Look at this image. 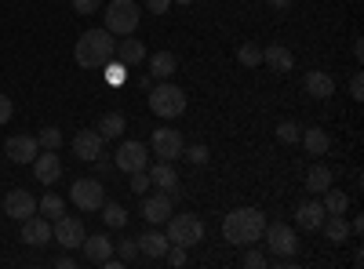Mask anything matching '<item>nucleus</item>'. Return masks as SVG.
Segmentation results:
<instances>
[{"instance_id":"nucleus-21","label":"nucleus","mask_w":364,"mask_h":269,"mask_svg":"<svg viewBox=\"0 0 364 269\" xmlns=\"http://www.w3.org/2000/svg\"><path fill=\"white\" fill-rule=\"evenodd\" d=\"M146 58H149V77H154V80H171L178 73V58L171 51H154Z\"/></svg>"},{"instance_id":"nucleus-35","label":"nucleus","mask_w":364,"mask_h":269,"mask_svg":"<svg viewBox=\"0 0 364 269\" xmlns=\"http://www.w3.org/2000/svg\"><path fill=\"white\" fill-rule=\"evenodd\" d=\"M113 251H117V258H120V262H135V255H139V241L124 236V241H117V244H113Z\"/></svg>"},{"instance_id":"nucleus-8","label":"nucleus","mask_w":364,"mask_h":269,"mask_svg":"<svg viewBox=\"0 0 364 269\" xmlns=\"http://www.w3.org/2000/svg\"><path fill=\"white\" fill-rule=\"evenodd\" d=\"M70 200L80 207V212H99V207L106 204V190L99 178H77L73 190H70Z\"/></svg>"},{"instance_id":"nucleus-25","label":"nucleus","mask_w":364,"mask_h":269,"mask_svg":"<svg viewBox=\"0 0 364 269\" xmlns=\"http://www.w3.org/2000/svg\"><path fill=\"white\" fill-rule=\"evenodd\" d=\"M299 142L310 149V157H324L328 149H331V135H328L324 128H302Z\"/></svg>"},{"instance_id":"nucleus-27","label":"nucleus","mask_w":364,"mask_h":269,"mask_svg":"<svg viewBox=\"0 0 364 269\" xmlns=\"http://www.w3.org/2000/svg\"><path fill=\"white\" fill-rule=\"evenodd\" d=\"M321 197H324L321 204H324V212H328V215H346V207H350V197H346L343 190H331V186H328V190H324Z\"/></svg>"},{"instance_id":"nucleus-22","label":"nucleus","mask_w":364,"mask_h":269,"mask_svg":"<svg viewBox=\"0 0 364 269\" xmlns=\"http://www.w3.org/2000/svg\"><path fill=\"white\" fill-rule=\"evenodd\" d=\"M84 258L87 262H95V265H102L109 255H113V241H109V236L106 233H95V236H84Z\"/></svg>"},{"instance_id":"nucleus-16","label":"nucleus","mask_w":364,"mask_h":269,"mask_svg":"<svg viewBox=\"0 0 364 269\" xmlns=\"http://www.w3.org/2000/svg\"><path fill=\"white\" fill-rule=\"evenodd\" d=\"M146 55H149L146 44L135 40L132 33H128L124 40H117V44H113V58H117V62H124L128 70H132V66H142V62H146Z\"/></svg>"},{"instance_id":"nucleus-13","label":"nucleus","mask_w":364,"mask_h":269,"mask_svg":"<svg viewBox=\"0 0 364 269\" xmlns=\"http://www.w3.org/2000/svg\"><path fill=\"white\" fill-rule=\"evenodd\" d=\"M0 212H4L8 219H29V215H37V200L29 197L26 190H11L8 197H4V204H0Z\"/></svg>"},{"instance_id":"nucleus-3","label":"nucleus","mask_w":364,"mask_h":269,"mask_svg":"<svg viewBox=\"0 0 364 269\" xmlns=\"http://www.w3.org/2000/svg\"><path fill=\"white\" fill-rule=\"evenodd\" d=\"M149 109H154L157 116H164V121H175V116L186 113V92H182L178 84H154L149 87Z\"/></svg>"},{"instance_id":"nucleus-41","label":"nucleus","mask_w":364,"mask_h":269,"mask_svg":"<svg viewBox=\"0 0 364 269\" xmlns=\"http://www.w3.org/2000/svg\"><path fill=\"white\" fill-rule=\"evenodd\" d=\"M171 265H186V248H178V244H171L168 248V255H164Z\"/></svg>"},{"instance_id":"nucleus-28","label":"nucleus","mask_w":364,"mask_h":269,"mask_svg":"<svg viewBox=\"0 0 364 269\" xmlns=\"http://www.w3.org/2000/svg\"><path fill=\"white\" fill-rule=\"evenodd\" d=\"M124 128H128L124 113H106L102 121H99V135L102 138H120V135H124Z\"/></svg>"},{"instance_id":"nucleus-10","label":"nucleus","mask_w":364,"mask_h":269,"mask_svg":"<svg viewBox=\"0 0 364 269\" xmlns=\"http://www.w3.org/2000/svg\"><path fill=\"white\" fill-rule=\"evenodd\" d=\"M113 164H117L120 171H128V175H132V171H146V164H149V146H142V142H120Z\"/></svg>"},{"instance_id":"nucleus-15","label":"nucleus","mask_w":364,"mask_h":269,"mask_svg":"<svg viewBox=\"0 0 364 269\" xmlns=\"http://www.w3.org/2000/svg\"><path fill=\"white\" fill-rule=\"evenodd\" d=\"M102 135L99 131H91V128H84V131H77V138H73V153H77V160H91L95 164L99 157H102Z\"/></svg>"},{"instance_id":"nucleus-43","label":"nucleus","mask_w":364,"mask_h":269,"mask_svg":"<svg viewBox=\"0 0 364 269\" xmlns=\"http://www.w3.org/2000/svg\"><path fill=\"white\" fill-rule=\"evenodd\" d=\"M11 113H15L11 99H8V95H0V124H8V121H11Z\"/></svg>"},{"instance_id":"nucleus-2","label":"nucleus","mask_w":364,"mask_h":269,"mask_svg":"<svg viewBox=\"0 0 364 269\" xmlns=\"http://www.w3.org/2000/svg\"><path fill=\"white\" fill-rule=\"evenodd\" d=\"M113 33L109 29H87V33H80L77 48H73V58L80 70H102L106 62H113V44L109 40Z\"/></svg>"},{"instance_id":"nucleus-19","label":"nucleus","mask_w":364,"mask_h":269,"mask_svg":"<svg viewBox=\"0 0 364 269\" xmlns=\"http://www.w3.org/2000/svg\"><path fill=\"white\" fill-rule=\"evenodd\" d=\"M324 215H328V212H324V204H321V200H306V204H299V207H295V226L314 233V229H321Z\"/></svg>"},{"instance_id":"nucleus-29","label":"nucleus","mask_w":364,"mask_h":269,"mask_svg":"<svg viewBox=\"0 0 364 269\" xmlns=\"http://www.w3.org/2000/svg\"><path fill=\"white\" fill-rule=\"evenodd\" d=\"M328 186H331V168L314 164V168L306 171V190H310V193H324Z\"/></svg>"},{"instance_id":"nucleus-5","label":"nucleus","mask_w":364,"mask_h":269,"mask_svg":"<svg viewBox=\"0 0 364 269\" xmlns=\"http://www.w3.org/2000/svg\"><path fill=\"white\" fill-rule=\"evenodd\" d=\"M139 4L135 0H109V8H106V29L113 37H128L139 29Z\"/></svg>"},{"instance_id":"nucleus-39","label":"nucleus","mask_w":364,"mask_h":269,"mask_svg":"<svg viewBox=\"0 0 364 269\" xmlns=\"http://www.w3.org/2000/svg\"><path fill=\"white\" fill-rule=\"evenodd\" d=\"M73 11H80V15H95V11H102V0H73Z\"/></svg>"},{"instance_id":"nucleus-14","label":"nucleus","mask_w":364,"mask_h":269,"mask_svg":"<svg viewBox=\"0 0 364 269\" xmlns=\"http://www.w3.org/2000/svg\"><path fill=\"white\" fill-rule=\"evenodd\" d=\"M22 244H29V248H48V244H51V222L41 219V215L22 219Z\"/></svg>"},{"instance_id":"nucleus-6","label":"nucleus","mask_w":364,"mask_h":269,"mask_svg":"<svg viewBox=\"0 0 364 269\" xmlns=\"http://www.w3.org/2000/svg\"><path fill=\"white\" fill-rule=\"evenodd\" d=\"M168 241L178 244V248H186V251L197 248L204 241V222L197 215H175L171 212V219H168Z\"/></svg>"},{"instance_id":"nucleus-1","label":"nucleus","mask_w":364,"mask_h":269,"mask_svg":"<svg viewBox=\"0 0 364 269\" xmlns=\"http://www.w3.org/2000/svg\"><path fill=\"white\" fill-rule=\"evenodd\" d=\"M266 229V212L259 207H233L223 219V236L230 244H259Z\"/></svg>"},{"instance_id":"nucleus-26","label":"nucleus","mask_w":364,"mask_h":269,"mask_svg":"<svg viewBox=\"0 0 364 269\" xmlns=\"http://www.w3.org/2000/svg\"><path fill=\"white\" fill-rule=\"evenodd\" d=\"M321 233L328 236V244H346L350 241V222L343 219V215H324V222H321Z\"/></svg>"},{"instance_id":"nucleus-18","label":"nucleus","mask_w":364,"mask_h":269,"mask_svg":"<svg viewBox=\"0 0 364 269\" xmlns=\"http://www.w3.org/2000/svg\"><path fill=\"white\" fill-rule=\"evenodd\" d=\"M168 215H171V197L168 193H157V197H146L142 200V219L149 226H164Z\"/></svg>"},{"instance_id":"nucleus-37","label":"nucleus","mask_w":364,"mask_h":269,"mask_svg":"<svg viewBox=\"0 0 364 269\" xmlns=\"http://www.w3.org/2000/svg\"><path fill=\"white\" fill-rule=\"evenodd\" d=\"M106 66H109V62H106ZM106 80H109L113 87H120V84L128 80V66H124V62H117V58H113V66L106 70Z\"/></svg>"},{"instance_id":"nucleus-32","label":"nucleus","mask_w":364,"mask_h":269,"mask_svg":"<svg viewBox=\"0 0 364 269\" xmlns=\"http://www.w3.org/2000/svg\"><path fill=\"white\" fill-rule=\"evenodd\" d=\"M37 212H41V215H51V222H55L58 215L66 212V200L58 197V193H48V197H44V200L37 204Z\"/></svg>"},{"instance_id":"nucleus-7","label":"nucleus","mask_w":364,"mask_h":269,"mask_svg":"<svg viewBox=\"0 0 364 269\" xmlns=\"http://www.w3.org/2000/svg\"><path fill=\"white\" fill-rule=\"evenodd\" d=\"M51 236H55V244H63L66 251H73V248H80L84 244V236H87V229H84V219H77V215H58L55 222H51Z\"/></svg>"},{"instance_id":"nucleus-31","label":"nucleus","mask_w":364,"mask_h":269,"mask_svg":"<svg viewBox=\"0 0 364 269\" xmlns=\"http://www.w3.org/2000/svg\"><path fill=\"white\" fill-rule=\"evenodd\" d=\"M99 212H102V222H106L109 229H124V226H128V212H124L120 204H102Z\"/></svg>"},{"instance_id":"nucleus-30","label":"nucleus","mask_w":364,"mask_h":269,"mask_svg":"<svg viewBox=\"0 0 364 269\" xmlns=\"http://www.w3.org/2000/svg\"><path fill=\"white\" fill-rule=\"evenodd\" d=\"M237 62H240V66H248V70L262 66V48H259L255 40H245V44L237 48Z\"/></svg>"},{"instance_id":"nucleus-45","label":"nucleus","mask_w":364,"mask_h":269,"mask_svg":"<svg viewBox=\"0 0 364 269\" xmlns=\"http://www.w3.org/2000/svg\"><path fill=\"white\" fill-rule=\"evenodd\" d=\"M266 4H269L273 11H288V8L295 4V0H266Z\"/></svg>"},{"instance_id":"nucleus-44","label":"nucleus","mask_w":364,"mask_h":269,"mask_svg":"<svg viewBox=\"0 0 364 269\" xmlns=\"http://www.w3.org/2000/svg\"><path fill=\"white\" fill-rule=\"evenodd\" d=\"M171 8V0H146V11H154V15H168Z\"/></svg>"},{"instance_id":"nucleus-24","label":"nucleus","mask_w":364,"mask_h":269,"mask_svg":"<svg viewBox=\"0 0 364 269\" xmlns=\"http://www.w3.org/2000/svg\"><path fill=\"white\" fill-rule=\"evenodd\" d=\"M262 62H266L273 73H288V70L295 66V55H291L284 44H269V48H262Z\"/></svg>"},{"instance_id":"nucleus-9","label":"nucleus","mask_w":364,"mask_h":269,"mask_svg":"<svg viewBox=\"0 0 364 269\" xmlns=\"http://www.w3.org/2000/svg\"><path fill=\"white\" fill-rule=\"evenodd\" d=\"M182 149H186V142H182V135L175 128H157L154 138H149V153L161 160H178Z\"/></svg>"},{"instance_id":"nucleus-4","label":"nucleus","mask_w":364,"mask_h":269,"mask_svg":"<svg viewBox=\"0 0 364 269\" xmlns=\"http://www.w3.org/2000/svg\"><path fill=\"white\" fill-rule=\"evenodd\" d=\"M262 241L269 244L273 258H277L281 265H284V262H291V258H295V251H299V233H295L291 226H284V222H266Z\"/></svg>"},{"instance_id":"nucleus-42","label":"nucleus","mask_w":364,"mask_h":269,"mask_svg":"<svg viewBox=\"0 0 364 269\" xmlns=\"http://www.w3.org/2000/svg\"><path fill=\"white\" fill-rule=\"evenodd\" d=\"M245 265H248V269H262V265H269V258H266L262 251H248V255H245Z\"/></svg>"},{"instance_id":"nucleus-46","label":"nucleus","mask_w":364,"mask_h":269,"mask_svg":"<svg viewBox=\"0 0 364 269\" xmlns=\"http://www.w3.org/2000/svg\"><path fill=\"white\" fill-rule=\"evenodd\" d=\"M55 265H58V269H73L77 262H73L70 255H58V258H55Z\"/></svg>"},{"instance_id":"nucleus-34","label":"nucleus","mask_w":364,"mask_h":269,"mask_svg":"<svg viewBox=\"0 0 364 269\" xmlns=\"http://www.w3.org/2000/svg\"><path fill=\"white\" fill-rule=\"evenodd\" d=\"M299 135H302V128H299L295 121H281V124H277V142L295 146V142H299Z\"/></svg>"},{"instance_id":"nucleus-12","label":"nucleus","mask_w":364,"mask_h":269,"mask_svg":"<svg viewBox=\"0 0 364 269\" xmlns=\"http://www.w3.org/2000/svg\"><path fill=\"white\" fill-rule=\"evenodd\" d=\"M33 175L41 186H55L58 178H63V160L55 157V149H44V153L33 157Z\"/></svg>"},{"instance_id":"nucleus-36","label":"nucleus","mask_w":364,"mask_h":269,"mask_svg":"<svg viewBox=\"0 0 364 269\" xmlns=\"http://www.w3.org/2000/svg\"><path fill=\"white\" fill-rule=\"evenodd\" d=\"M37 142H41L44 149H58V146H63V131H58V128H41Z\"/></svg>"},{"instance_id":"nucleus-20","label":"nucleus","mask_w":364,"mask_h":269,"mask_svg":"<svg viewBox=\"0 0 364 269\" xmlns=\"http://www.w3.org/2000/svg\"><path fill=\"white\" fill-rule=\"evenodd\" d=\"M302 84H306V95L310 99H331V95H336V77L324 73V70H310Z\"/></svg>"},{"instance_id":"nucleus-11","label":"nucleus","mask_w":364,"mask_h":269,"mask_svg":"<svg viewBox=\"0 0 364 269\" xmlns=\"http://www.w3.org/2000/svg\"><path fill=\"white\" fill-rule=\"evenodd\" d=\"M4 153H8V160H15V164H33V157L41 153V142H37L33 135H11V138L4 142Z\"/></svg>"},{"instance_id":"nucleus-17","label":"nucleus","mask_w":364,"mask_h":269,"mask_svg":"<svg viewBox=\"0 0 364 269\" xmlns=\"http://www.w3.org/2000/svg\"><path fill=\"white\" fill-rule=\"evenodd\" d=\"M149 182L161 186L168 197H178V171H175L171 160H157L154 168H149Z\"/></svg>"},{"instance_id":"nucleus-33","label":"nucleus","mask_w":364,"mask_h":269,"mask_svg":"<svg viewBox=\"0 0 364 269\" xmlns=\"http://www.w3.org/2000/svg\"><path fill=\"white\" fill-rule=\"evenodd\" d=\"M182 157H186V160H190L193 168H204V164L211 160V149L197 142V146H190V149H182Z\"/></svg>"},{"instance_id":"nucleus-40","label":"nucleus","mask_w":364,"mask_h":269,"mask_svg":"<svg viewBox=\"0 0 364 269\" xmlns=\"http://www.w3.org/2000/svg\"><path fill=\"white\" fill-rule=\"evenodd\" d=\"M350 99H357V102L364 99V73H360V70L350 77Z\"/></svg>"},{"instance_id":"nucleus-23","label":"nucleus","mask_w":364,"mask_h":269,"mask_svg":"<svg viewBox=\"0 0 364 269\" xmlns=\"http://www.w3.org/2000/svg\"><path fill=\"white\" fill-rule=\"evenodd\" d=\"M168 248H171L168 233L149 229V233H142V236H139V255H146V258H164V255H168Z\"/></svg>"},{"instance_id":"nucleus-47","label":"nucleus","mask_w":364,"mask_h":269,"mask_svg":"<svg viewBox=\"0 0 364 269\" xmlns=\"http://www.w3.org/2000/svg\"><path fill=\"white\" fill-rule=\"evenodd\" d=\"M171 4H193V0H171Z\"/></svg>"},{"instance_id":"nucleus-38","label":"nucleus","mask_w":364,"mask_h":269,"mask_svg":"<svg viewBox=\"0 0 364 269\" xmlns=\"http://www.w3.org/2000/svg\"><path fill=\"white\" fill-rule=\"evenodd\" d=\"M149 186H154V182H149V171H132V182H128V190L139 197V193H146Z\"/></svg>"}]
</instances>
